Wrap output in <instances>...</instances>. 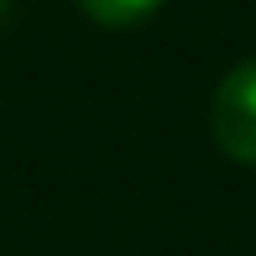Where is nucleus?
<instances>
[{
	"mask_svg": "<svg viewBox=\"0 0 256 256\" xmlns=\"http://www.w3.org/2000/svg\"><path fill=\"white\" fill-rule=\"evenodd\" d=\"M209 136L230 162L256 168V58H240L209 100Z\"/></svg>",
	"mask_w": 256,
	"mask_h": 256,
	"instance_id": "1",
	"label": "nucleus"
},
{
	"mask_svg": "<svg viewBox=\"0 0 256 256\" xmlns=\"http://www.w3.org/2000/svg\"><path fill=\"white\" fill-rule=\"evenodd\" d=\"M162 0H78V10H84L89 21H100V26H136V21H146Z\"/></svg>",
	"mask_w": 256,
	"mask_h": 256,
	"instance_id": "2",
	"label": "nucleus"
},
{
	"mask_svg": "<svg viewBox=\"0 0 256 256\" xmlns=\"http://www.w3.org/2000/svg\"><path fill=\"white\" fill-rule=\"evenodd\" d=\"M6 16H10V0H0V21H6Z\"/></svg>",
	"mask_w": 256,
	"mask_h": 256,
	"instance_id": "3",
	"label": "nucleus"
}]
</instances>
